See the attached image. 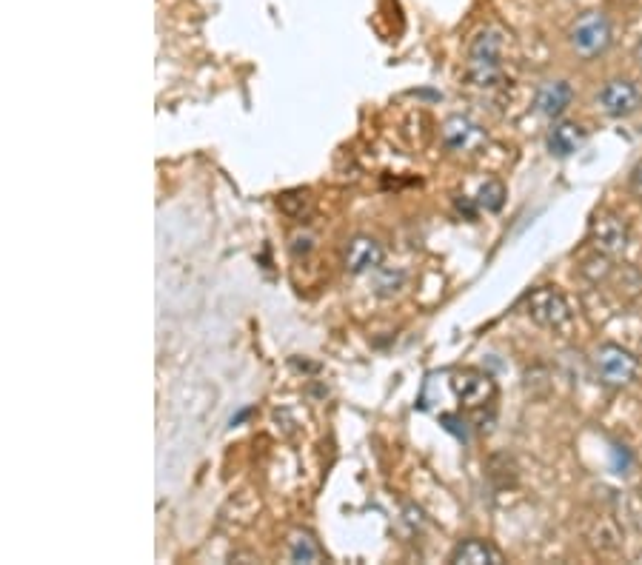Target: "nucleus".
<instances>
[{"instance_id":"4","label":"nucleus","mask_w":642,"mask_h":565,"mask_svg":"<svg viewBox=\"0 0 642 565\" xmlns=\"http://www.w3.org/2000/svg\"><path fill=\"white\" fill-rule=\"evenodd\" d=\"M614 29L605 12H585L583 18L574 20L571 32H568V43L580 58L591 60L600 58L605 49L611 46Z\"/></svg>"},{"instance_id":"5","label":"nucleus","mask_w":642,"mask_h":565,"mask_svg":"<svg viewBox=\"0 0 642 565\" xmlns=\"http://www.w3.org/2000/svg\"><path fill=\"white\" fill-rule=\"evenodd\" d=\"M443 146L454 155H477L488 146V132L471 117L454 115L443 123Z\"/></svg>"},{"instance_id":"13","label":"nucleus","mask_w":642,"mask_h":565,"mask_svg":"<svg viewBox=\"0 0 642 565\" xmlns=\"http://www.w3.org/2000/svg\"><path fill=\"white\" fill-rule=\"evenodd\" d=\"M506 206V186L500 183V180H486L483 186H480V192L474 197V209L477 212H500Z\"/></svg>"},{"instance_id":"10","label":"nucleus","mask_w":642,"mask_h":565,"mask_svg":"<svg viewBox=\"0 0 642 565\" xmlns=\"http://www.w3.org/2000/svg\"><path fill=\"white\" fill-rule=\"evenodd\" d=\"M571 100H574V89H571L568 80H548V83H543V86L537 89L534 106H537V112L543 117L557 120V117L563 115L565 109L571 106Z\"/></svg>"},{"instance_id":"9","label":"nucleus","mask_w":642,"mask_h":565,"mask_svg":"<svg viewBox=\"0 0 642 565\" xmlns=\"http://www.w3.org/2000/svg\"><path fill=\"white\" fill-rule=\"evenodd\" d=\"M383 257H386V252H383L380 240H374L369 234H357L343 249V266L349 274H366L380 269Z\"/></svg>"},{"instance_id":"17","label":"nucleus","mask_w":642,"mask_h":565,"mask_svg":"<svg viewBox=\"0 0 642 565\" xmlns=\"http://www.w3.org/2000/svg\"><path fill=\"white\" fill-rule=\"evenodd\" d=\"M628 186H631V192H634V195H637L642 200V163H637V166L631 169Z\"/></svg>"},{"instance_id":"18","label":"nucleus","mask_w":642,"mask_h":565,"mask_svg":"<svg viewBox=\"0 0 642 565\" xmlns=\"http://www.w3.org/2000/svg\"><path fill=\"white\" fill-rule=\"evenodd\" d=\"M634 58H637V63H640V69H642V38L640 43H637V49H634Z\"/></svg>"},{"instance_id":"1","label":"nucleus","mask_w":642,"mask_h":565,"mask_svg":"<svg viewBox=\"0 0 642 565\" xmlns=\"http://www.w3.org/2000/svg\"><path fill=\"white\" fill-rule=\"evenodd\" d=\"M503 49L506 35L500 29H483L468 46V80L474 86L503 83Z\"/></svg>"},{"instance_id":"14","label":"nucleus","mask_w":642,"mask_h":565,"mask_svg":"<svg viewBox=\"0 0 642 565\" xmlns=\"http://www.w3.org/2000/svg\"><path fill=\"white\" fill-rule=\"evenodd\" d=\"M614 272H617V269H614L611 257L603 252H597L594 257H585L583 266H580V274L588 277L591 283H605V280H608Z\"/></svg>"},{"instance_id":"7","label":"nucleus","mask_w":642,"mask_h":565,"mask_svg":"<svg viewBox=\"0 0 642 565\" xmlns=\"http://www.w3.org/2000/svg\"><path fill=\"white\" fill-rule=\"evenodd\" d=\"M597 106L600 112L608 117H631L634 112H640L642 106V89L634 83V80H608L600 95H597Z\"/></svg>"},{"instance_id":"15","label":"nucleus","mask_w":642,"mask_h":565,"mask_svg":"<svg viewBox=\"0 0 642 565\" xmlns=\"http://www.w3.org/2000/svg\"><path fill=\"white\" fill-rule=\"evenodd\" d=\"M294 563H317L320 560V551L314 546V540L309 534H294L292 546H289Z\"/></svg>"},{"instance_id":"16","label":"nucleus","mask_w":642,"mask_h":565,"mask_svg":"<svg viewBox=\"0 0 642 565\" xmlns=\"http://www.w3.org/2000/svg\"><path fill=\"white\" fill-rule=\"evenodd\" d=\"M289 249H292V254H297V257H300V254H309L314 249V234L297 232L292 237V246H289Z\"/></svg>"},{"instance_id":"3","label":"nucleus","mask_w":642,"mask_h":565,"mask_svg":"<svg viewBox=\"0 0 642 565\" xmlns=\"http://www.w3.org/2000/svg\"><path fill=\"white\" fill-rule=\"evenodd\" d=\"M526 314L548 332H568L574 323V312L568 306L563 292H557L554 286H540L526 297Z\"/></svg>"},{"instance_id":"8","label":"nucleus","mask_w":642,"mask_h":565,"mask_svg":"<svg viewBox=\"0 0 642 565\" xmlns=\"http://www.w3.org/2000/svg\"><path fill=\"white\" fill-rule=\"evenodd\" d=\"M451 391L457 394V400H460L466 409H483V406H488V403L497 397V383L488 377L486 371L463 369L454 371V377H451Z\"/></svg>"},{"instance_id":"12","label":"nucleus","mask_w":642,"mask_h":565,"mask_svg":"<svg viewBox=\"0 0 642 565\" xmlns=\"http://www.w3.org/2000/svg\"><path fill=\"white\" fill-rule=\"evenodd\" d=\"M448 563L454 565H500L506 563V557L500 554V548H494L488 540H463L457 543Z\"/></svg>"},{"instance_id":"2","label":"nucleus","mask_w":642,"mask_h":565,"mask_svg":"<svg viewBox=\"0 0 642 565\" xmlns=\"http://www.w3.org/2000/svg\"><path fill=\"white\" fill-rule=\"evenodd\" d=\"M591 366H594V374L597 380L608 386V389H625L637 380L640 374V360L631 354L623 346L617 343H603L597 346L594 357H591Z\"/></svg>"},{"instance_id":"11","label":"nucleus","mask_w":642,"mask_h":565,"mask_svg":"<svg viewBox=\"0 0 642 565\" xmlns=\"http://www.w3.org/2000/svg\"><path fill=\"white\" fill-rule=\"evenodd\" d=\"M585 137H588V132H585L580 123L563 120V123H554V126H551L545 143H548V152L554 157H571L583 149Z\"/></svg>"},{"instance_id":"6","label":"nucleus","mask_w":642,"mask_h":565,"mask_svg":"<svg viewBox=\"0 0 642 565\" xmlns=\"http://www.w3.org/2000/svg\"><path fill=\"white\" fill-rule=\"evenodd\" d=\"M591 243L597 252L608 254V257H617L628 249L631 243V229L625 223V217H620L617 212H597L591 220Z\"/></svg>"}]
</instances>
